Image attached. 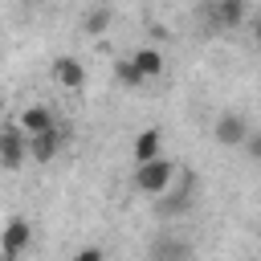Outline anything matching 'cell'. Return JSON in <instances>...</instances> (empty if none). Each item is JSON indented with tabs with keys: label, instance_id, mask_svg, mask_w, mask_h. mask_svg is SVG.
<instances>
[{
	"label": "cell",
	"instance_id": "obj_1",
	"mask_svg": "<svg viewBox=\"0 0 261 261\" xmlns=\"http://www.w3.org/2000/svg\"><path fill=\"white\" fill-rule=\"evenodd\" d=\"M196 196H200V179H196V171L179 167V171H175V184H171L163 196H155L151 212H155V220H179V216H188V212L196 208Z\"/></svg>",
	"mask_w": 261,
	"mask_h": 261
},
{
	"label": "cell",
	"instance_id": "obj_2",
	"mask_svg": "<svg viewBox=\"0 0 261 261\" xmlns=\"http://www.w3.org/2000/svg\"><path fill=\"white\" fill-rule=\"evenodd\" d=\"M245 16H249L245 0H204L200 4V29H204V37L232 33V29L245 24Z\"/></svg>",
	"mask_w": 261,
	"mask_h": 261
},
{
	"label": "cell",
	"instance_id": "obj_3",
	"mask_svg": "<svg viewBox=\"0 0 261 261\" xmlns=\"http://www.w3.org/2000/svg\"><path fill=\"white\" fill-rule=\"evenodd\" d=\"M175 163L167 159V155H159V159H151V163H135V188L143 192V196H163L171 184H175Z\"/></svg>",
	"mask_w": 261,
	"mask_h": 261
},
{
	"label": "cell",
	"instance_id": "obj_4",
	"mask_svg": "<svg viewBox=\"0 0 261 261\" xmlns=\"http://www.w3.org/2000/svg\"><path fill=\"white\" fill-rule=\"evenodd\" d=\"M147 261H196V249L188 237L171 232V228H159L147 245Z\"/></svg>",
	"mask_w": 261,
	"mask_h": 261
},
{
	"label": "cell",
	"instance_id": "obj_5",
	"mask_svg": "<svg viewBox=\"0 0 261 261\" xmlns=\"http://www.w3.org/2000/svg\"><path fill=\"white\" fill-rule=\"evenodd\" d=\"M24 159H33L29 155V130L20 122H8L0 130V163H4V171H20Z\"/></svg>",
	"mask_w": 261,
	"mask_h": 261
},
{
	"label": "cell",
	"instance_id": "obj_6",
	"mask_svg": "<svg viewBox=\"0 0 261 261\" xmlns=\"http://www.w3.org/2000/svg\"><path fill=\"white\" fill-rule=\"evenodd\" d=\"M249 122H245V114H237V110H224V114H216V122H212V139L220 143V147H245V139H249Z\"/></svg>",
	"mask_w": 261,
	"mask_h": 261
},
{
	"label": "cell",
	"instance_id": "obj_7",
	"mask_svg": "<svg viewBox=\"0 0 261 261\" xmlns=\"http://www.w3.org/2000/svg\"><path fill=\"white\" fill-rule=\"evenodd\" d=\"M65 126H53V130H45V135H29V155H33V163H49L61 147H65Z\"/></svg>",
	"mask_w": 261,
	"mask_h": 261
},
{
	"label": "cell",
	"instance_id": "obj_8",
	"mask_svg": "<svg viewBox=\"0 0 261 261\" xmlns=\"http://www.w3.org/2000/svg\"><path fill=\"white\" fill-rule=\"evenodd\" d=\"M29 245H33V224L20 220V216H12L8 228H4V261H16Z\"/></svg>",
	"mask_w": 261,
	"mask_h": 261
},
{
	"label": "cell",
	"instance_id": "obj_9",
	"mask_svg": "<svg viewBox=\"0 0 261 261\" xmlns=\"http://www.w3.org/2000/svg\"><path fill=\"white\" fill-rule=\"evenodd\" d=\"M53 77H57V86H65V90H82V86H86V65H82L77 57H57V61H53Z\"/></svg>",
	"mask_w": 261,
	"mask_h": 261
},
{
	"label": "cell",
	"instance_id": "obj_10",
	"mask_svg": "<svg viewBox=\"0 0 261 261\" xmlns=\"http://www.w3.org/2000/svg\"><path fill=\"white\" fill-rule=\"evenodd\" d=\"M159 155H163V130L147 126V130L135 139V147H130V159H135V163H151V159H159Z\"/></svg>",
	"mask_w": 261,
	"mask_h": 261
},
{
	"label": "cell",
	"instance_id": "obj_11",
	"mask_svg": "<svg viewBox=\"0 0 261 261\" xmlns=\"http://www.w3.org/2000/svg\"><path fill=\"white\" fill-rule=\"evenodd\" d=\"M110 20H114V8H110L106 0H98V4L86 8V16H82V33H86V37H102V33L110 29Z\"/></svg>",
	"mask_w": 261,
	"mask_h": 261
},
{
	"label": "cell",
	"instance_id": "obj_12",
	"mask_svg": "<svg viewBox=\"0 0 261 261\" xmlns=\"http://www.w3.org/2000/svg\"><path fill=\"white\" fill-rule=\"evenodd\" d=\"M20 126H24L29 135H45V130H53L57 122H53V114H49L45 106H24V110H20Z\"/></svg>",
	"mask_w": 261,
	"mask_h": 261
},
{
	"label": "cell",
	"instance_id": "obj_13",
	"mask_svg": "<svg viewBox=\"0 0 261 261\" xmlns=\"http://www.w3.org/2000/svg\"><path fill=\"white\" fill-rule=\"evenodd\" d=\"M130 61L143 69V77H159V73H163V53H159V49H151V45H147V49H135V53H130Z\"/></svg>",
	"mask_w": 261,
	"mask_h": 261
},
{
	"label": "cell",
	"instance_id": "obj_14",
	"mask_svg": "<svg viewBox=\"0 0 261 261\" xmlns=\"http://www.w3.org/2000/svg\"><path fill=\"white\" fill-rule=\"evenodd\" d=\"M114 77H118V82H122V86H130V90H135V86H143V82H147V77H143V69H139V65H135V61H130V57H126V61H118V65H114Z\"/></svg>",
	"mask_w": 261,
	"mask_h": 261
},
{
	"label": "cell",
	"instance_id": "obj_15",
	"mask_svg": "<svg viewBox=\"0 0 261 261\" xmlns=\"http://www.w3.org/2000/svg\"><path fill=\"white\" fill-rule=\"evenodd\" d=\"M245 151H249V159H253V163H261V130H249Z\"/></svg>",
	"mask_w": 261,
	"mask_h": 261
},
{
	"label": "cell",
	"instance_id": "obj_16",
	"mask_svg": "<svg viewBox=\"0 0 261 261\" xmlns=\"http://www.w3.org/2000/svg\"><path fill=\"white\" fill-rule=\"evenodd\" d=\"M73 261H106V253H102L98 245H90V249H77V253H73Z\"/></svg>",
	"mask_w": 261,
	"mask_h": 261
},
{
	"label": "cell",
	"instance_id": "obj_17",
	"mask_svg": "<svg viewBox=\"0 0 261 261\" xmlns=\"http://www.w3.org/2000/svg\"><path fill=\"white\" fill-rule=\"evenodd\" d=\"M253 45H257V49H261V16H257V20H253Z\"/></svg>",
	"mask_w": 261,
	"mask_h": 261
},
{
	"label": "cell",
	"instance_id": "obj_18",
	"mask_svg": "<svg viewBox=\"0 0 261 261\" xmlns=\"http://www.w3.org/2000/svg\"><path fill=\"white\" fill-rule=\"evenodd\" d=\"M24 4H45V0H24Z\"/></svg>",
	"mask_w": 261,
	"mask_h": 261
}]
</instances>
